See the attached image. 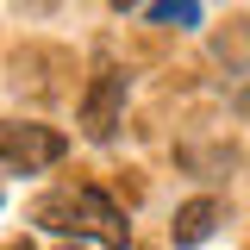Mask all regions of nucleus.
Segmentation results:
<instances>
[{
  "mask_svg": "<svg viewBox=\"0 0 250 250\" xmlns=\"http://www.w3.org/2000/svg\"><path fill=\"white\" fill-rule=\"evenodd\" d=\"M31 225L57 231V238H82V244H100V250H125L131 244V225L125 213L88 182H57L31 200Z\"/></svg>",
  "mask_w": 250,
  "mask_h": 250,
  "instance_id": "1",
  "label": "nucleus"
},
{
  "mask_svg": "<svg viewBox=\"0 0 250 250\" xmlns=\"http://www.w3.org/2000/svg\"><path fill=\"white\" fill-rule=\"evenodd\" d=\"M69 156V138H62L57 125H38V119H13L0 131V163H6V175H38V169H50Z\"/></svg>",
  "mask_w": 250,
  "mask_h": 250,
  "instance_id": "2",
  "label": "nucleus"
},
{
  "mask_svg": "<svg viewBox=\"0 0 250 250\" xmlns=\"http://www.w3.org/2000/svg\"><path fill=\"white\" fill-rule=\"evenodd\" d=\"M125 94H131V75L113 69V62H100L88 94H82V131H88L94 144H113V131L125 119Z\"/></svg>",
  "mask_w": 250,
  "mask_h": 250,
  "instance_id": "3",
  "label": "nucleus"
},
{
  "mask_svg": "<svg viewBox=\"0 0 250 250\" xmlns=\"http://www.w3.org/2000/svg\"><path fill=\"white\" fill-rule=\"evenodd\" d=\"M213 225H219V200H207V194H200V200H188L182 213H175L169 238H175L182 250H194V244H207V238H213Z\"/></svg>",
  "mask_w": 250,
  "mask_h": 250,
  "instance_id": "4",
  "label": "nucleus"
},
{
  "mask_svg": "<svg viewBox=\"0 0 250 250\" xmlns=\"http://www.w3.org/2000/svg\"><path fill=\"white\" fill-rule=\"evenodd\" d=\"M150 19L156 25H175V31H194L200 25V0H150Z\"/></svg>",
  "mask_w": 250,
  "mask_h": 250,
  "instance_id": "5",
  "label": "nucleus"
},
{
  "mask_svg": "<svg viewBox=\"0 0 250 250\" xmlns=\"http://www.w3.org/2000/svg\"><path fill=\"white\" fill-rule=\"evenodd\" d=\"M113 6H119V13H131V6H144V0H113Z\"/></svg>",
  "mask_w": 250,
  "mask_h": 250,
  "instance_id": "6",
  "label": "nucleus"
},
{
  "mask_svg": "<svg viewBox=\"0 0 250 250\" xmlns=\"http://www.w3.org/2000/svg\"><path fill=\"white\" fill-rule=\"evenodd\" d=\"M6 250H31V238H13V244H6Z\"/></svg>",
  "mask_w": 250,
  "mask_h": 250,
  "instance_id": "7",
  "label": "nucleus"
}]
</instances>
